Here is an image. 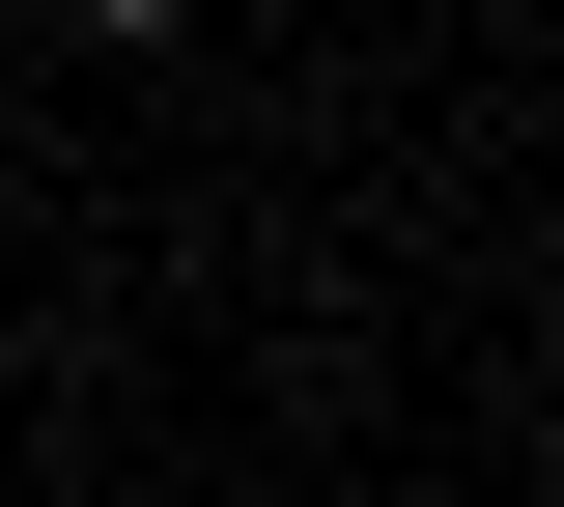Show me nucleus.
<instances>
[{"label":"nucleus","instance_id":"nucleus-1","mask_svg":"<svg viewBox=\"0 0 564 507\" xmlns=\"http://www.w3.org/2000/svg\"><path fill=\"white\" fill-rule=\"evenodd\" d=\"M85 29H170V0H85Z\"/></svg>","mask_w":564,"mask_h":507}]
</instances>
